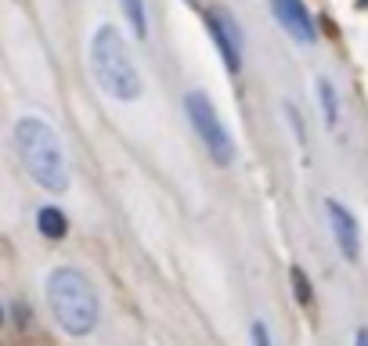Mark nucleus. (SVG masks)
Listing matches in <instances>:
<instances>
[{
  "instance_id": "nucleus-1",
  "label": "nucleus",
  "mask_w": 368,
  "mask_h": 346,
  "mask_svg": "<svg viewBox=\"0 0 368 346\" xmlns=\"http://www.w3.org/2000/svg\"><path fill=\"white\" fill-rule=\"evenodd\" d=\"M15 148H19V159H22L26 173L40 188L55 192V195L69 188V166H65L62 141L43 120H36V115H22V120L15 123Z\"/></svg>"
},
{
  "instance_id": "nucleus-2",
  "label": "nucleus",
  "mask_w": 368,
  "mask_h": 346,
  "mask_svg": "<svg viewBox=\"0 0 368 346\" xmlns=\"http://www.w3.org/2000/svg\"><path fill=\"white\" fill-rule=\"evenodd\" d=\"M90 73L105 94H112L120 101L141 98L144 83L134 65V58L127 51V40L116 26H98L90 36Z\"/></svg>"
},
{
  "instance_id": "nucleus-3",
  "label": "nucleus",
  "mask_w": 368,
  "mask_h": 346,
  "mask_svg": "<svg viewBox=\"0 0 368 346\" xmlns=\"http://www.w3.org/2000/svg\"><path fill=\"white\" fill-rule=\"evenodd\" d=\"M47 307H51L55 321L69 335H90L98 328V318H101V303H98L94 285L76 267L51 271V278H47Z\"/></svg>"
},
{
  "instance_id": "nucleus-4",
  "label": "nucleus",
  "mask_w": 368,
  "mask_h": 346,
  "mask_svg": "<svg viewBox=\"0 0 368 346\" xmlns=\"http://www.w3.org/2000/svg\"><path fill=\"white\" fill-rule=\"evenodd\" d=\"M184 112H188L191 130L199 134V145L209 152V159H214L217 166H228V162L235 159V145H231V134H228L224 123H221L214 101H209L202 90H191V94L184 98Z\"/></svg>"
},
{
  "instance_id": "nucleus-5",
  "label": "nucleus",
  "mask_w": 368,
  "mask_h": 346,
  "mask_svg": "<svg viewBox=\"0 0 368 346\" xmlns=\"http://www.w3.org/2000/svg\"><path fill=\"white\" fill-rule=\"evenodd\" d=\"M271 11H275L278 26H282L293 40L314 43L318 29H314V19H310V11L303 8V0H271Z\"/></svg>"
},
{
  "instance_id": "nucleus-6",
  "label": "nucleus",
  "mask_w": 368,
  "mask_h": 346,
  "mask_svg": "<svg viewBox=\"0 0 368 346\" xmlns=\"http://www.w3.org/2000/svg\"><path fill=\"white\" fill-rule=\"evenodd\" d=\"M325 209H329V224H332V235H336L340 253L354 263V260L361 256V235H357V220H354V213H350L343 202H336V199H329Z\"/></svg>"
},
{
  "instance_id": "nucleus-7",
  "label": "nucleus",
  "mask_w": 368,
  "mask_h": 346,
  "mask_svg": "<svg viewBox=\"0 0 368 346\" xmlns=\"http://www.w3.org/2000/svg\"><path fill=\"white\" fill-rule=\"evenodd\" d=\"M206 22H209V33H214V40H217V47H221L224 65H228L231 73H238V65H242V36H238V29H235V19L224 15V11H209Z\"/></svg>"
},
{
  "instance_id": "nucleus-8",
  "label": "nucleus",
  "mask_w": 368,
  "mask_h": 346,
  "mask_svg": "<svg viewBox=\"0 0 368 346\" xmlns=\"http://www.w3.org/2000/svg\"><path fill=\"white\" fill-rule=\"evenodd\" d=\"M36 227H40V235H43V238H65L69 220H65V213H62V209L43 206V209L36 213Z\"/></svg>"
},
{
  "instance_id": "nucleus-9",
  "label": "nucleus",
  "mask_w": 368,
  "mask_h": 346,
  "mask_svg": "<svg viewBox=\"0 0 368 346\" xmlns=\"http://www.w3.org/2000/svg\"><path fill=\"white\" fill-rule=\"evenodd\" d=\"M120 4H123V15H127V22H130L134 36H137V40H144V36H148V15H144V0H120Z\"/></svg>"
},
{
  "instance_id": "nucleus-10",
  "label": "nucleus",
  "mask_w": 368,
  "mask_h": 346,
  "mask_svg": "<svg viewBox=\"0 0 368 346\" xmlns=\"http://www.w3.org/2000/svg\"><path fill=\"white\" fill-rule=\"evenodd\" d=\"M318 98H322V112H325V123L336 127L340 120V105H336V87L329 80H318Z\"/></svg>"
},
{
  "instance_id": "nucleus-11",
  "label": "nucleus",
  "mask_w": 368,
  "mask_h": 346,
  "mask_svg": "<svg viewBox=\"0 0 368 346\" xmlns=\"http://www.w3.org/2000/svg\"><path fill=\"white\" fill-rule=\"evenodd\" d=\"M293 285H296V300L307 307V303H310V285H307L303 271H296V267H293Z\"/></svg>"
},
{
  "instance_id": "nucleus-12",
  "label": "nucleus",
  "mask_w": 368,
  "mask_h": 346,
  "mask_svg": "<svg viewBox=\"0 0 368 346\" xmlns=\"http://www.w3.org/2000/svg\"><path fill=\"white\" fill-rule=\"evenodd\" d=\"M253 346H275V342H271V332H268L264 321H253Z\"/></svg>"
},
{
  "instance_id": "nucleus-13",
  "label": "nucleus",
  "mask_w": 368,
  "mask_h": 346,
  "mask_svg": "<svg viewBox=\"0 0 368 346\" xmlns=\"http://www.w3.org/2000/svg\"><path fill=\"white\" fill-rule=\"evenodd\" d=\"M354 346H368V328H361V332L354 335Z\"/></svg>"
},
{
  "instance_id": "nucleus-14",
  "label": "nucleus",
  "mask_w": 368,
  "mask_h": 346,
  "mask_svg": "<svg viewBox=\"0 0 368 346\" xmlns=\"http://www.w3.org/2000/svg\"><path fill=\"white\" fill-rule=\"evenodd\" d=\"M361 4H364V8H368V0H361Z\"/></svg>"
},
{
  "instance_id": "nucleus-15",
  "label": "nucleus",
  "mask_w": 368,
  "mask_h": 346,
  "mask_svg": "<svg viewBox=\"0 0 368 346\" xmlns=\"http://www.w3.org/2000/svg\"><path fill=\"white\" fill-rule=\"evenodd\" d=\"M0 318H4V314H0Z\"/></svg>"
}]
</instances>
